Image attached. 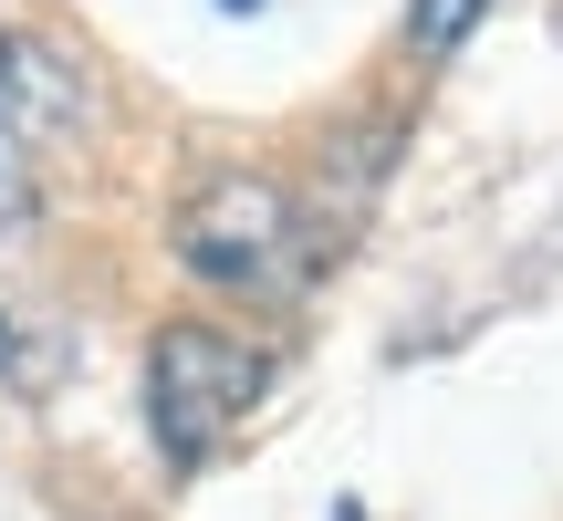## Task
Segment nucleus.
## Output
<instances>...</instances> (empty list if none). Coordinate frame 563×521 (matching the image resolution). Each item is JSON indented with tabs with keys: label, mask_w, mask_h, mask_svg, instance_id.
Listing matches in <instances>:
<instances>
[{
	"label": "nucleus",
	"mask_w": 563,
	"mask_h": 521,
	"mask_svg": "<svg viewBox=\"0 0 563 521\" xmlns=\"http://www.w3.org/2000/svg\"><path fill=\"white\" fill-rule=\"evenodd\" d=\"M53 376H63V334L32 323L21 302H0V386H11V397H42Z\"/></svg>",
	"instance_id": "nucleus-4"
},
{
	"label": "nucleus",
	"mask_w": 563,
	"mask_h": 521,
	"mask_svg": "<svg viewBox=\"0 0 563 521\" xmlns=\"http://www.w3.org/2000/svg\"><path fill=\"white\" fill-rule=\"evenodd\" d=\"M32 220V157H21V136H0V241Z\"/></svg>",
	"instance_id": "nucleus-6"
},
{
	"label": "nucleus",
	"mask_w": 563,
	"mask_h": 521,
	"mask_svg": "<svg viewBox=\"0 0 563 521\" xmlns=\"http://www.w3.org/2000/svg\"><path fill=\"white\" fill-rule=\"evenodd\" d=\"M262 397H272V355L220 323H167L146 344V428H157L167 469H199Z\"/></svg>",
	"instance_id": "nucleus-1"
},
{
	"label": "nucleus",
	"mask_w": 563,
	"mask_h": 521,
	"mask_svg": "<svg viewBox=\"0 0 563 521\" xmlns=\"http://www.w3.org/2000/svg\"><path fill=\"white\" fill-rule=\"evenodd\" d=\"M481 11H490V0H418V11H407V42L439 63V53H460V42H470V21H481Z\"/></svg>",
	"instance_id": "nucleus-5"
},
{
	"label": "nucleus",
	"mask_w": 563,
	"mask_h": 521,
	"mask_svg": "<svg viewBox=\"0 0 563 521\" xmlns=\"http://www.w3.org/2000/svg\"><path fill=\"white\" fill-rule=\"evenodd\" d=\"M178 260L220 292H292L302 281V209L292 188L262 167H220V178L188 188L178 209Z\"/></svg>",
	"instance_id": "nucleus-2"
},
{
	"label": "nucleus",
	"mask_w": 563,
	"mask_h": 521,
	"mask_svg": "<svg viewBox=\"0 0 563 521\" xmlns=\"http://www.w3.org/2000/svg\"><path fill=\"white\" fill-rule=\"evenodd\" d=\"M230 11H262V0H230Z\"/></svg>",
	"instance_id": "nucleus-7"
},
{
	"label": "nucleus",
	"mask_w": 563,
	"mask_h": 521,
	"mask_svg": "<svg viewBox=\"0 0 563 521\" xmlns=\"http://www.w3.org/2000/svg\"><path fill=\"white\" fill-rule=\"evenodd\" d=\"M84 115H95L84 63L63 53V42H42V32H21V21H0V136H74Z\"/></svg>",
	"instance_id": "nucleus-3"
}]
</instances>
